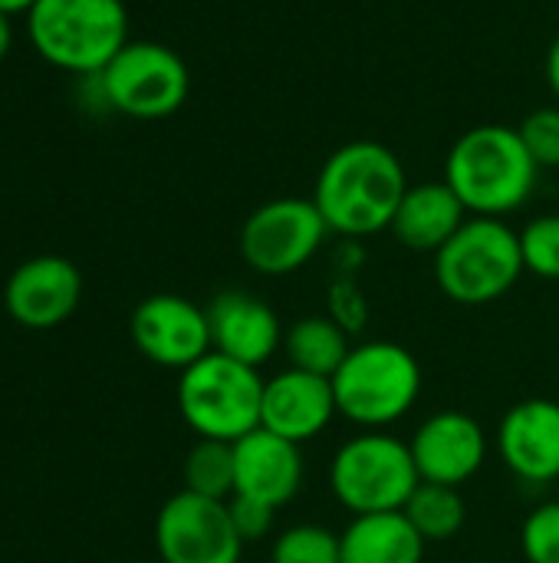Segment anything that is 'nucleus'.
I'll return each mask as SVG.
<instances>
[{
	"label": "nucleus",
	"mask_w": 559,
	"mask_h": 563,
	"mask_svg": "<svg viewBox=\"0 0 559 563\" xmlns=\"http://www.w3.org/2000/svg\"><path fill=\"white\" fill-rule=\"evenodd\" d=\"M409 191L402 158L382 142H346L320 168L313 201L329 228L346 241H362L392 228Z\"/></svg>",
	"instance_id": "1"
},
{
	"label": "nucleus",
	"mask_w": 559,
	"mask_h": 563,
	"mask_svg": "<svg viewBox=\"0 0 559 563\" xmlns=\"http://www.w3.org/2000/svg\"><path fill=\"white\" fill-rule=\"evenodd\" d=\"M540 178V165L527 152L517 125H474L451 145L445 181L461 198L468 214L504 218L521 211Z\"/></svg>",
	"instance_id": "2"
},
{
	"label": "nucleus",
	"mask_w": 559,
	"mask_h": 563,
	"mask_svg": "<svg viewBox=\"0 0 559 563\" xmlns=\"http://www.w3.org/2000/svg\"><path fill=\"white\" fill-rule=\"evenodd\" d=\"M26 33L56 69L96 76L128 43V13L122 0H36Z\"/></svg>",
	"instance_id": "3"
},
{
	"label": "nucleus",
	"mask_w": 559,
	"mask_h": 563,
	"mask_svg": "<svg viewBox=\"0 0 559 563\" xmlns=\"http://www.w3.org/2000/svg\"><path fill=\"white\" fill-rule=\"evenodd\" d=\"M333 393L343 419L379 432L415 409L422 396V366L402 343L369 340L349 350L333 376Z\"/></svg>",
	"instance_id": "4"
},
{
	"label": "nucleus",
	"mask_w": 559,
	"mask_h": 563,
	"mask_svg": "<svg viewBox=\"0 0 559 563\" xmlns=\"http://www.w3.org/2000/svg\"><path fill=\"white\" fill-rule=\"evenodd\" d=\"M524 271L521 234L504 218L471 214L435 254L438 290L461 307H484L514 290Z\"/></svg>",
	"instance_id": "5"
},
{
	"label": "nucleus",
	"mask_w": 559,
	"mask_h": 563,
	"mask_svg": "<svg viewBox=\"0 0 559 563\" xmlns=\"http://www.w3.org/2000/svg\"><path fill=\"white\" fill-rule=\"evenodd\" d=\"M178 412L198 439L241 442L260 429L264 376L224 353H208L178 376Z\"/></svg>",
	"instance_id": "6"
},
{
	"label": "nucleus",
	"mask_w": 559,
	"mask_h": 563,
	"mask_svg": "<svg viewBox=\"0 0 559 563\" xmlns=\"http://www.w3.org/2000/svg\"><path fill=\"white\" fill-rule=\"evenodd\" d=\"M329 492L339 508L356 515L402 511L422 485L409 442L379 429L346 439L329 459Z\"/></svg>",
	"instance_id": "7"
},
{
	"label": "nucleus",
	"mask_w": 559,
	"mask_h": 563,
	"mask_svg": "<svg viewBox=\"0 0 559 563\" xmlns=\"http://www.w3.org/2000/svg\"><path fill=\"white\" fill-rule=\"evenodd\" d=\"M99 82L109 109L132 119L175 115L191 92L185 59L155 40H128L99 73Z\"/></svg>",
	"instance_id": "8"
},
{
	"label": "nucleus",
	"mask_w": 559,
	"mask_h": 563,
	"mask_svg": "<svg viewBox=\"0 0 559 563\" xmlns=\"http://www.w3.org/2000/svg\"><path fill=\"white\" fill-rule=\"evenodd\" d=\"M329 228L313 198H273L254 208L241 228V257L264 277H287L306 267Z\"/></svg>",
	"instance_id": "9"
},
{
	"label": "nucleus",
	"mask_w": 559,
	"mask_h": 563,
	"mask_svg": "<svg viewBox=\"0 0 559 563\" xmlns=\"http://www.w3.org/2000/svg\"><path fill=\"white\" fill-rule=\"evenodd\" d=\"M155 548L161 563H241L247 544L231 521L227 501L181 488L155 518Z\"/></svg>",
	"instance_id": "10"
},
{
	"label": "nucleus",
	"mask_w": 559,
	"mask_h": 563,
	"mask_svg": "<svg viewBox=\"0 0 559 563\" xmlns=\"http://www.w3.org/2000/svg\"><path fill=\"white\" fill-rule=\"evenodd\" d=\"M132 343L148 363L181 373L214 350L208 307L178 294H152L132 313Z\"/></svg>",
	"instance_id": "11"
},
{
	"label": "nucleus",
	"mask_w": 559,
	"mask_h": 563,
	"mask_svg": "<svg viewBox=\"0 0 559 563\" xmlns=\"http://www.w3.org/2000/svg\"><path fill=\"white\" fill-rule=\"evenodd\" d=\"M409 449L422 482L461 488L484 468L491 442L474 416L461 409H441L415 429Z\"/></svg>",
	"instance_id": "12"
},
{
	"label": "nucleus",
	"mask_w": 559,
	"mask_h": 563,
	"mask_svg": "<svg viewBox=\"0 0 559 563\" xmlns=\"http://www.w3.org/2000/svg\"><path fill=\"white\" fill-rule=\"evenodd\" d=\"M497 455L507 472L530 488L559 482V402L557 399H521L497 426Z\"/></svg>",
	"instance_id": "13"
},
{
	"label": "nucleus",
	"mask_w": 559,
	"mask_h": 563,
	"mask_svg": "<svg viewBox=\"0 0 559 563\" xmlns=\"http://www.w3.org/2000/svg\"><path fill=\"white\" fill-rule=\"evenodd\" d=\"M82 300V274L59 254L23 261L3 287L7 313L26 330H53L76 313Z\"/></svg>",
	"instance_id": "14"
},
{
	"label": "nucleus",
	"mask_w": 559,
	"mask_h": 563,
	"mask_svg": "<svg viewBox=\"0 0 559 563\" xmlns=\"http://www.w3.org/2000/svg\"><path fill=\"white\" fill-rule=\"evenodd\" d=\"M339 416L333 379L313 376L303 369H280L264 379V406H260V429L283 435L297 445L323 435L329 422Z\"/></svg>",
	"instance_id": "15"
},
{
	"label": "nucleus",
	"mask_w": 559,
	"mask_h": 563,
	"mask_svg": "<svg viewBox=\"0 0 559 563\" xmlns=\"http://www.w3.org/2000/svg\"><path fill=\"white\" fill-rule=\"evenodd\" d=\"M211 346L244 366L260 369L283 350V323L267 300L247 290H224L208 303Z\"/></svg>",
	"instance_id": "16"
},
{
	"label": "nucleus",
	"mask_w": 559,
	"mask_h": 563,
	"mask_svg": "<svg viewBox=\"0 0 559 563\" xmlns=\"http://www.w3.org/2000/svg\"><path fill=\"white\" fill-rule=\"evenodd\" d=\"M234 495L270 505L273 511L287 508L306 478L303 445L273 435L267 429H254L241 442H234Z\"/></svg>",
	"instance_id": "17"
},
{
	"label": "nucleus",
	"mask_w": 559,
	"mask_h": 563,
	"mask_svg": "<svg viewBox=\"0 0 559 563\" xmlns=\"http://www.w3.org/2000/svg\"><path fill=\"white\" fill-rule=\"evenodd\" d=\"M468 208L461 205V198L451 191V185L441 181H422V185H409L395 218H392V234L399 238V244H405L409 251L418 254H438L455 234L458 228L468 221Z\"/></svg>",
	"instance_id": "18"
},
{
	"label": "nucleus",
	"mask_w": 559,
	"mask_h": 563,
	"mask_svg": "<svg viewBox=\"0 0 559 563\" xmlns=\"http://www.w3.org/2000/svg\"><path fill=\"white\" fill-rule=\"evenodd\" d=\"M428 544L402 511L356 515L339 531V563H425Z\"/></svg>",
	"instance_id": "19"
},
{
	"label": "nucleus",
	"mask_w": 559,
	"mask_h": 563,
	"mask_svg": "<svg viewBox=\"0 0 559 563\" xmlns=\"http://www.w3.org/2000/svg\"><path fill=\"white\" fill-rule=\"evenodd\" d=\"M353 343L349 333L329 317V313H310L300 317L287 333H283V353L293 369L326 376L333 379L343 360L349 356Z\"/></svg>",
	"instance_id": "20"
},
{
	"label": "nucleus",
	"mask_w": 559,
	"mask_h": 563,
	"mask_svg": "<svg viewBox=\"0 0 559 563\" xmlns=\"http://www.w3.org/2000/svg\"><path fill=\"white\" fill-rule=\"evenodd\" d=\"M402 515L412 521V528L422 534L425 544H445V541L461 534L468 508H465V498H461L458 488L422 482L412 492V498L402 508Z\"/></svg>",
	"instance_id": "21"
},
{
	"label": "nucleus",
	"mask_w": 559,
	"mask_h": 563,
	"mask_svg": "<svg viewBox=\"0 0 559 563\" xmlns=\"http://www.w3.org/2000/svg\"><path fill=\"white\" fill-rule=\"evenodd\" d=\"M185 492H194L201 498H217L231 501L234 498V445L231 442H214V439H198L194 449L185 459Z\"/></svg>",
	"instance_id": "22"
},
{
	"label": "nucleus",
	"mask_w": 559,
	"mask_h": 563,
	"mask_svg": "<svg viewBox=\"0 0 559 563\" xmlns=\"http://www.w3.org/2000/svg\"><path fill=\"white\" fill-rule=\"evenodd\" d=\"M270 563H339V534L323 525H293L273 538Z\"/></svg>",
	"instance_id": "23"
},
{
	"label": "nucleus",
	"mask_w": 559,
	"mask_h": 563,
	"mask_svg": "<svg viewBox=\"0 0 559 563\" xmlns=\"http://www.w3.org/2000/svg\"><path fill=\"white\" fill-rule=\"evenodd\" d=\"M517 234L524 271L540 280H559V214H540Z\"/></svg>",
	"instance_id": "24"
},
{
	"label": "nucleus",
	"mask_w": 559,
	"mask_h": 563,
	"mask_svg": "<svg viewBox=\"0 0 559 563\" xmlns=\"http://www.w3.org/2000/svg\"><path fill=\"white\" fill-rule=\"evenodd\" d=\"M521 551L527 563H559V501H544L524 518Z\"/></svg>",
	"instance_id": "25"
},
{
	"label": "nucleus",
	"mask_w": 559,
	"mask_h": 563,
	"mask_svg": "<svg viewBox=\"0 0 559 563\" xmlns=\"http://www.w3.org/2000/svg\"><path fill=\"white\" fill-rule=\"evenodd\" d=\"M540 168H559V106H540L517 125Z\"/></svg>",
	"instance_id": "26"
},
{
	"label": "nucleus",
	"mask_w": 559,
	"mask_h": 563,
	"mask_svg": "<svg viewBox=\"0 0 559 563\" xmlns=\"http://www.w3.org/2000/svg\"><path fill=\"white\" fill-rule=\"evenodd\" d=\"M329 317L353 336L369 323V303L356 284V274H336L329 287Z\"/></svg>",
	"instance_id": "27"
},
{
	"label": "nucleus",
	"mask_w": 559,
	"mask_h": 563,
	"mask_svg": "<svg viewBox=\"0 0 559 563\" xmlns=\"http://www.w3.org/2000/svg\"><path fill=\"white\" fill-rule=\"evenodd\" d=\"M227 508H231V521H234V528H237V534H241L244 544H257V541H264L273 531L277 511L270 505L254 501V498H244V495H234L227 501Z\"/></svg>",
	"instance_id": "28"
},
{
	"label": "nucleus",
	"mask_w": 559,
	"mask_h": 563,
	"mask_svg": "<svg viewBox=\"0 0 559 563\" xmlns=\"http://www.w3.org/2000/svg\"><path fill=\"white\" fill-rule=\"evenodd\" d=\"M544 73H547L550 92L559 99V36L550 43V49H547V66H544Z\"/></svg>",
	"instance_id": "29"
},
{
	"label": "nucleus",
	"mask_w": 559,
	"mask_h": 563,
	"mask_svg": "<svg viewBox=\"0 0 559 563\" xmlns=\"http://www.w3.org/2000/svg\"><path fill=\"white\" fill-rule=\"evenodd\" d=\"M10 43H13V26H10V13L0 10V59L10 53Z\"/></svg>",
	"instance_id": "30"
},
{
	"label": "nucleus",
	"mask_w": 559,
	"mask_h": 563,
	"mask_svg": "<svg viewBox=\"0 0 559 563\" xmlns=\"http://www.w3.org/2000/svg\"><path fill=\"white\" fill-rule=\"evenodd\" d=\"M33 3H36V0H0V10H3V13H30Z\"/></svg>",
	"instance_id": "31"
},
{
	"label": "nucleus",
	"mask_w": 559,
	"mask_h": 563,
	"mask_svg": "<svg viewBox=\"0 0 559 563\" xmlns=\"http://www.w3.org/2000/svg\"><path fill=\"white\" fill-rule=\"evenodd\" d=\"M142 563H148V561H142ZM152 563H161V561H152Z\"/></svg>",
	"instance_id": "32"
}]
</instances>
